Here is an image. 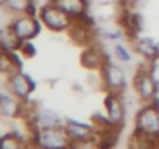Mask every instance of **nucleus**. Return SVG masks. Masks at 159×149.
<instances>
[{
  "label": "nucleus",
  "mask_w": 159,
  "mask_h": 149,
  "mask_svg": "<svg viewBox=\"0 0 159 149\" xmlns=\"http://www.w3.org/2000/svg\"><path fill=\"white\" fill-rule=\"evenodd\" d=\"M100 71H102L103 84L108 89V92H119V93H122L125 90L126 74H125V71L119 65L111 64V62H106L105 67Z\"/></svg>",
  "instance_id": "nucleus-5"
},
{
  "label": "nucleus",
  "mask_w": 159,
  "mask_h": 149,
  "mask_svg": "<svg viewBox=\"0 0 159 149\" xmlns=\"http://www.w3.org/2000/svg\"><path fill=\"white\" fill-rule=\"evenodd\" d=\"M156 100L157 98L150 103H145V106L137 112L134 120L136 132L150 137H159V106Z\"/></svg>",
  "instance_id": "nucleus-1"
},
{
  "label": "nucleus",
  "mask_w": 159,
  "mask_h": 149,
  "mask_svg": "<svg viewBox=\"0 0 159 149\" xmlns=\"http://www.w3.org/2000/svg\"><path fill=\"white\" fill-rule=\"evenodd\" d=\"M64 127L67 130V135L70 137L72 141H80V140H88L95 137V126L86 124L83 121L76 120H67L64 123Z\"/></svg>",
  "instance_id": "nucleus-8"
},
{
  "label": "nucleus",
  "mask_w": 159,
  "mask_h": 149,
  "mask_svg": "<svg viewBox=\"0 0 159 149\" xmlns=\"http://www.w3.org/2000/svg\"><path fill=\"white\" fill-rule=\"evenodd\" d=\"M134 50L145 61H150V62H154L159 57V45L151 37H136V40H134Z\"/></svg>",
  "instance_id": "nucleus-10"
},
{
  "label": "nucleus",
  "mask_w": 159,
  "mask_h": 149,
  "mask_svg": "<svg viewBox=\"0 0 159 149\" xmlns=\"http://www.w3.org/2000/svg\"><path fill=\"white\" fill-rule=\"evenodd\" d=\"M41 20L52 31H69L73 23V19L55 3H47L41 8Z\"/></svg>",
  "instance_id": "nucleus-3"
},
{
  "label": "nucleus",
  "mask_w": 159,
  "mask_h": 149,
  "mask_svg": "<svg viewBox=\"0 0 159 149\" xmlns=\"http://www.w3.org/2000/svg\"><path fill=\"white\" fill-rule=\"evenodd\" d=\"M69 149H102L98 141L94 138H88V140H80V141H72Z\"/></svg>",
  "instance_id": "nucleus-17"
},
{
  "label": "nucleus",
  "mask_w": 159,
  "mask_h": 149,
  "mask_svg": "<svg viewBox=\"0 0 159 149\" xmlns=\"http://www.w3.org/2000/svg\"><path fill=\"white\" fill-rule=\"evenodd\" d=\"M105 110L111 124L116 127H122L125 121V101L122 98V93L108 92L105 98Z\"/></svg>",
  "instance_id": "nucleus-6"
},
{
  "label": "nucleus",
  "mask_w": 159,
  "mask_h": 149,
  "mask_svg": "<svg viewBox=\"0 0 159 149\" xmlns=\"http://www.w3.org/2000/svg\"><path fill=\"white\" fill-rule=\"evenodd\" d=\"M0 101H2V107H3V110H5L7 115H14L17 112V104L14 103V100L5 96V98H2Z\"/></svg>",
  "instance_id": "nucleus-20"
},
{
  "label": "nucleus",
  "mask_w": 159,
  "mask_h": 149,
  "mask_svg": "<svg viewBox=\"0 0 159 149\" xmlns=\"http://www.w3.org/2000/svg\"><path fill=\"white\" fill-rule=\"evenodd\" d=\"M36 143L39 149H69L72 140L64 126H55L38 129Z\"/></svg>",
  "instance_id": "nucleus-2"
},
{
  "label": "nucleus",
  "mask_w": 159,
  "mask_h": 149,
  "mask_svg": "<svg viewBox=\"0 0 159 149\" xmlns=\"http://www.w3.org/2000/svg\"><path fill=\"white\" fill-rule=\"evenodd\" d=\"M0 149H22V144L16 137L7 135L0 138Z\"/></svg>",
  "instance_id": "nucleus-18"
},
{
  "label": "nucleus",
  "mask_w": 159,
  "mask_h": 149,
  "mask_svg": "<svg viewBox=\"0 0 159 149\" xmlns=\"http://www.w3.org/2000/svg\"><path fill=\"white\" fill-rule=\"evenodd\" d=\"M120 23L125 34L131 37H137L139 31L142 30V19L137 13H133V11H123L120 17Z\"/></svg>",
  "instance_id": "nucleus-13"
},
{
  "label": "nucleus",
  "mask_w": 159,
  "mask_h": 149,
  "mask_svg": "<svg viewBox=\"0 0 159 149\" xmlns=\"http://www.w3.org/2000/svg\"><path fill=\"white\" fill-rule=\"evenodd\" d=\"M20 48H22V51H24L27 56H33V54L36 53V50H34V47L30 44V40H25V44H22Z\"/></svg>",
  "instance_id": "nucleus-21"
},
{
  "label": "nucleus",
  "mask_w": 159,
  "mask_h": 149,
  "mask_svg": "<svg viewBox=\"0 0 159 149\" xmlns=\"http://www.w3.org/2000/svg\"><path fill=\"white\" fill-rule=\"evenodd\" d=\"M106 56L103 54L102 50H98L97 47H86L81 53V64L83 67H86L88 70H102L106 64Z\"/></svg>",
  "instance_id": "nucleus-9"
},
{
  "label": "nucleus",
  "mask_w": 159,
  "mask_h": 149,
  "mask_svg": "<svg viewBox=\"0 0 159 149\" xmlns=\"http://www.w3.org/2000/svg\"><path fill=\"white\" fill-rule=\"evenodd\" d=\"M52 3L67 13L72 19L83 17L88 10V0H52Z\"/></svg>",
  "instance_id": "nucleus-11"
},
{
  "label": "nucleus",
  "mask_w": 159,
  "mask_h": 149,
  "mask_svg": "<svg viewBox=\"0 0 159 149\" xmlns=\"http://www.w3.org/2000/svg\"><path fill=\"white\" fill-rule=\"evenodd\" d=\"M114 54H116V57L120 61V62H129L131 59H133V56H131V53L128 51V48L123 45V44H117L116 47H114Z\"/></svg>",
  "instance_id": "nucleus-19"
},
{
  "label": "nucleus",
  "mask_w": 159,
  "mask_h": 149,
  "mask_svg": "<svg viewBox=\"0 0 159 149\" xmlns=\"http://www.w3.org/2000/svg\"><path fill=\"white\" fill-rule=\"evenodd\" d=\"M19 67V61L10 54L7 50L5 51H0V71L3 73H16V68Z\"/></svg>",
  "instance_id": "nucleus-15"
},
{
  "label": "nucleus",
  "mask_w": 159,
  "mask_h": 149,
  "mask_svg": "<svg viewBox=\"0 0 159 149\" xmlns=\"http://www.w3.org/2000/svg\"><path fill=\"white\" fill-rule=\"evenodd\" d=\"M11 30L22 42L31 40L39 33V22L33 16H22L13 23Z\"/></svg>",
  "instance_id": "nucleus-7"
},
{
  "label": "nucleus",
  "mask_w": 159,
  "mask_h": 149,
  "mask_svg": "<svg viewBox=\"0 0 159 149\" xmlns=\"http://www.w3.org/2000/svg\"><path fill=\"white\" fill-rule=\"evenodd\" d=\"M126 2H129V3H137V2H140V0H126Z\"/></svg>",
  "instance_id": "nucleus-22"
},
{
  "label": "nucleus",
  "mask_w": 159,
  "mask_h": 149,
  "mask_svg": "<svg viewBox=\"0 0 159 149\" xmlns=\"http://www.w3.org/2000/svg\"><path fill=\"white\" fill-rule=\"evenodd\" d=\"M0 3H7V0H0Z\"/></svg>",
  "instance_id": "nucleus-23"
},
{
  "label": "nucleus",
  "mask_w": 159,
  "mask_h": 149,
  "mask_svg": "<svg viewBox=\"0 0 159 149\" xmlns=\"http://www.w3.org/2000/svg\"><path fill=\"white\" fill-rule=\"evenodd\" d=\"M7 5L10 10H13L16 13H25L33 8L31 0H7Z\"/></svg>",
  "instance_id": "nucleus-16"
},
{
  "label": "nucleus",
  "mask_w": 159,
  "mask_h": 149,
  "mask_svg": "<svg viewBox=\"0 0 159 149\" xmlns=\"http://www.w3.org/2000/svg\"><path fill=\"white\" fill-rule=\"evenodd\" d=\"M133 84H134V90L136 93L139 95V98L143 101V103H150L156 98L157 95V81L153 78L151 71L143 67H140L137 70V73L134 74V79H133Z\"/></svg>",
  "instance_id": "nucleus-4"
},
{
  "label": "nucleus",
  "mask_w": 159,
  "mask_h": 149,
  "mask_svg": "<svg viewBox=\"0 0 159 149\" xmlns=\"http://www.w3.org/2000/svg\"><path fill=\"white\" fill-rule=\"evenodd\" d=\"M38 123H39V129L41 127H55V126H64L62 118L52 112V110H44L38 115Z\"/></svg>",
  "instance_id": "nucleus-14"
},
{
  "label": "nucleus",
  "mask_w": 159,
  "mask_h": 149,
  "mask_svg": "<svg viewBox=\"0 0 159 149\" xmlns=\"http://www.w3.org/2000/svg\"><path fill=\"white\" fill-rule=\"evenodd\" d=\"M10 86H11L13 92H14L19 98H27V96L33 92V89H34L33 81L27 76V74L17 73V71L13 73V76H11V79H10Z\"/></svg>",
  "instance_id": "nucleus-12"
}]
</instances>
